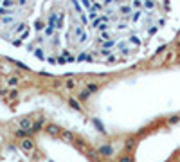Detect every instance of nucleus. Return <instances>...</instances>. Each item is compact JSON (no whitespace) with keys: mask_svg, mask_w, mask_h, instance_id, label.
<instances>
[{"mask_svg":"<svg viewBox=\"0 0 180 162\" xmlns=\"http://www.w3.org/2000/svg\"><path fill=\"white\" fill-rule=\"evenodd\" d=\"M177 122H180V117H178V115H171V117L168 119V124H177Z\"/></svg>","mask_w":180,"mask_h":162,"instance_id":"9b49d317","label":"nucleus"},{"mask_svg":"<svg viewBox=\"0 0 180 162\" xmlns=\"http://www.w3.org/2000/svg\"><path fill=\"white\" fill-rule=\"evenodd\" d=\"M20 148H22V151H25V153H33L34 151V141L29 139V137H25V139H22Z\"/></svg>","mask_w":180,"mask_h":162,"instance_id":"f03ea898","label":"nucleus"},{"mask_svg":"<svg viewBox=\"0 0 180 162\" xmlns=\"http://www.w3.org/2000/svg\"><path fill=\"white\" fill-rule=\"evenodd\" d=\"M90 94H92V92H90V90H85V92H81V94H79V99H81V101H86V99H88V96H90Z\"/></svg>","mask_w":180,"mask_h":162,"instance_id":"9d476101","label":"nucleus"},{"mask_svg":"<svg viewBox=\"0 0 180 162\" xmlns=\"http://www.w3.org/2000/svg\"><path fill=\"white\" fill-rule=\"evenodd\" d=\"M74 86H76L74 81H67V88H74Z\"/></svg>","mask_w":180,"mask_h":162,"instance_id":"2eb2a0df","label":"nucleus"},{"mask_svg":"<svg viewBox=\"0 0 180 162\" xmlns=\"http://www.w3.org/2000/svg\"><path fill=\"white\" fill-rule=\"evenodd\" d=\"M31 133L27 132V130H16V133H15V137H20V139H25V137H29Z\"/></svg>","mask_w":180,"mask_h":162,"instance_id":"6e6552de","label":"nucleus"},{"mask_svg":"<svg viewBox=\"0 0 180 162\" xmlns=\"http://www.w3.org/2000/svg\"><path fill=\"white\" fill-rule=\"evenodd\" d=\"M133 148H135V139H133V137L126 139V142H124V150H126V151H132Z\"/></svg>","mask_w":180,"mask_h":162,"instance_id":"0eeeda50","label":"nucleus"},{"mask_svg":"<svg viewBox=\"0 0 180 162\" xmlns=\"http://www.w3.org/2000/svg\"><path fill=\"white\" fill-rule=\"evenodd\" d=\"M106 162H110V160H106Z\"/></svg>","mask_w":180,"mask_h":162,"instance_id":"f3484780","label":"nucleus"},{"mask_svg":"<svg viewBox=\"0 0 180 162\" xmlns=\"http://www.w3.org/2000/svg\"><path fill=\"white\" fill-rule=\"evenodd\" d=\"M119 162H133V157H130V155H122V157H119Z\"/></svg>","mask_w":180,"mask_h":162,"instance_id":"f8f14e48","label":"nucleus"},{"mask_svg":"<svg viewBox=\"0 0 180 162\" xmlns=\"http://www.w3.org/2000/svg\"><path fill=\"white\" fill-rule=\"evenodd\" d=\"M45 133H49L51 137H60L61 128L58 126V124H45Z\"/></svg>","mask_w":180,"mask_h":162,"instance_id":"7ed1b4c3","label":"nucleus"},{"mask_svg":"<svg viewBox=\"0 0 180 162\" xmlns=\"http://www.w3.org/2000/svg\"><path fill=\"white\" fill-rule=\"evenodd\" d=\"M16 96H18V92H16V90H13V92H11V94H9V97H11V99H15V97H16Z\"/></svg>","mask_w":180,"mask_h":162,"instance_id":"dca6fc26","label":"nucleus"},{"mask_svg":"<svg viewBox=\"0 0 180 162\" xmlns=\"http://www.w3.org/2000/svg\"><path fill=\"white\" fill-rule=\"evenodd\" d=\"M33 124H34V122H33V119H31V117H22L20 121H18V128H20V130H27V132L31 133Z\"/></svg>","mask_w":180,"mask_h":162,"instance_id":"20e7f679","label":"nucleus"},{"mask_svg":"<svg viewBox=\"0 0 180 162\" xmlns=\"http://www.w3.org/2000/svg\"><path fill=\"white\" fill-rule=\"evenodd\" d=\"M60 137L65 142H70V144L76 141V139H74V133H72V132H69V130H61V135H60Z\"/></svg>","mask_w":180,"mask_h":162,"instance_id":"423d86ee","label":"nucleus"},{"mask_svg":"<svg viewBox=\"0 0 180 162\" xmlns=\"http://www.w3.org/2000/svg\"><path fill=\"white\" fill-rule=\"evenodd\" d=\"M97 153H99V155H103V157H106V159H108V157H112V153H114V150H112V146H110V144H104V146H101L99 150H97Z\"/></svg>","mask_w":180,"mask_h":162,"instance_id":"39448f33","label":"nucleus"},{"mask_svg":"<svg viewBox=\"0 0 180 162\" xmlns=\"http://www.w3.org/2000/svg\"><path fill=\"white\" fill-rule=\"evenodd\" d=\"M16 83H18V78H11V79H9V85H11V86L16 85Z\"/></svg>","mask_w":180,"mask_h":162,"instance_id":"4468645a","label":"nucleus"},{"mask_svg":"<svg viewBox=\"0 0 180 162\" xmlns=\"http://www.w3.org/2000/svg\"><path fill=\"white\" fill-rule=\"evenodd\" d=\"M69 104L74 108V110H81V106H79V103L76 101V99H69Z\"/></svg>","mask_w":180,"mask_h":162,"instance_id":"1a4fd4ad","label":"nucleus"},{"mask_svg":"<svg viewBox=\"0 0 180 162\" xmlns=\"http://www.w3.org/2000/svg\"><path fill=\"white\" fill-rule=\"evenodd\" d=\"M86 90H90V92H96L97 90V85H88V88Z\"/></svg>","mask_w":180,"mask_h":162,"instance_id":"ddd939ff","label":"nucleus"},{"mask_svg":"<svg viewBox=\"0 0 180 162\" xmlns=\"http://www.w3.org/2000/svg\"><path fill=\"white\" fill-rule=\"evenodd\" d=\"M175 0H0V40L49 65L121 63L157 47Z\"/></svg>","mask_w":180,"mask_h":162,"instance_id":"f257e3e1","label":"nucleus"}]
</instances>
